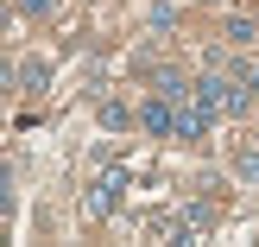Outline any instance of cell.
Masks as SVG:
<instances>
[{"label":"cell","instance_id":"6da1fadb","mask_svg":"<svg viewBox=\"0 0 259 247\" xmlns=\"http://www.w3.org/2000/svg\"><path fill=\"white\" fill-rule=\"evenodd\" d=\"M120 190H126V171H120V165H108V171H101L95 184L82 190V216H95V222H108V216L120 209Z\"/></svg>","mask_w":259,"mask_h":247},{"label":"cell","instance_id":"7a4b0ae2","mask_svg":"<svg viewBox=\"0 0 259 247\" xmlns=\"http://www.w3.org/2000/svg\"><path fill=\"white\" fill-rule=\"evenodd\" d=\"M139 127H146V133H164V139H171V133H177V101L152 89V101L139 108Z\"/></svg>","mask_w":259,"mask_h":247},{"label":"cell","instance_id":"3957f363","mask_svg":"<svg viewBox=\"0 0 259 247\" xmlns=\"http://www.w3.org/2000/svg\"><path fill=\"white\" fill-rule=\"evenodd\" d=\"M228 45H234V51L259 45V19H253V13H234V19H228Z\"/></svg>","mask_w":259,"mask_h":247},{"label":"cell","instance_id":"277c9868","mask_svg":"<svg viewBox=\"0 0 259 247\" xmlns=\"http://www.w3.org/2000/svg\"><path fill=\"white\" fill-rule=\"evenodd\" d=\"M152 89H158V95H171V101H184V95H190L196 83H190L184 70H158V76H152Z\"/></svg>","mask_w":259,"mask_h":247},{"label":"cell","instance_id":"5b68a950","mask_svg":"<svg viewBox=\"0 0 259 247\" xmlns=\"http://www.w3.org/2000/svg\"><path fill=\"white\" fill-rule=\"evenodd\" d=\"M228 76H234L247 95H259V63H240V57H234V63H228Z\"/></svg>","mask_w":259,"mask_h":247},{"label":"cell","instance_id":"8992f818","mask_svg":"<svg viewBox=\"0 0 259 247\" xmlns=\"http://www.w3.org/2000/svg\"><path fill=\"white\" fill-rule=\"evenodd\" d=\"M13 83H19V89H38V83H45V63H13Z\"/></svg>","mask_w":259,"mask_h":247},{"label":"cell","instance_id":"52a82bcc","mask_svg":"<svg viewBox=\"0 0 259 247\" xmlns=\"http://www.w3.org/2000/svg\"><path fill=\"white\" fill-rule=\"evenodd\" d=\"M126 121H133V114H126V101H101V127H114V133H120Z\"/></svg>","mask_w":259,"mask_h":247},{"label":"cell","instance_id":"ba28073f","mask_svg":"<svg viewBox=\"0 0 259 247\" xmlns=\"http://www.w3.org/2000/svg\"><path fill=\"white\" fill-rule=\"evenodd\" d=\"M234 171H240V178H259V152H240V159H234Z\"/></svg>","mask_w":259,"mask_h":247},{"label":"cell","instance_id":"9c48e42d","mask_svg":"<svg viewBox=\"0 0 259 247\" xmlns=\"http://www.w3.org/2000/svg\"><path fill=\"white\" fill-rule=\"evenodd\" d=\"M13 13H19V19L25 13H51V0H13Z\"/></svg>","mask_w":259,"mask_h":247}]
</instances>
